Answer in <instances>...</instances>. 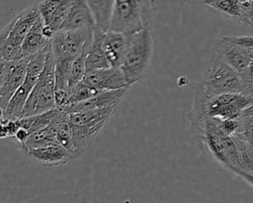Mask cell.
<instances>
[{"mask_svg":"<svg viewBox=\"0 0 253 203\" xmlns=\"http://www.w3.org/2000/svg\"><path fill=\"white\" fill-rule=\"evenodd\" d=\"M190 129L199 150L204 154L231 172L242 170L237 144L233 136H227L220 131L216 119L206 117L191 125Z\"/></svg>","mask_w":253,"mask_h":203,"instance_id":"cell-1","label":"cell"},{"mask_svg":"<svg viewBox=\"0 0 253 203\" xmlns=\"http://www.w3.org/2000/svg\"><path fill=\"white\" fill-rule=\"evenodd\" d=\"M154 0H115L109 30L132 35L150 26Z\"/></svg>","mask_w":253,"mask_h":203,"instance_id":"cell-2","label":"cell"},{"mask_svg":"<svg viewBox=\"0 0 253 203\" xmlns=\"http://www.w3.org/2000/svg\"><path fill=\"white\" fill-rule=\"evenodd\" d=\"M152 54L153 38L150 27L132 34L120 65L129 86L144 77L150 66Z\"/></svg>","mask_w":253,"mask_h":203,"instance_id":"cell-3","label":"cell"},{"mask_svg":"<svg viewBox=\"0 0 253 203\" xmlns=\"http://www.w3.org/2000/svg\"><path fill=\"white\" fill-rule=\"evenodd\" d=\"M54 108L55 63L49 42L43 68L26 101L21 117L41 114Z\"/></svg>","mask_w":253,"mask_h":203,"instance_id":"cell-4","label":"cell"},{"mask_svg":"<svg viewBox=\"0 0 253 203\" xmlns=\"http://www.w3.org/2000/svg\"><path fill=\"white\" fill-rule=\"evenodd\" d=\"M94 29L56 31L50 40L54 61L72 63L91 44Z\"/></svg>","mask_w":253,"mask_h":203,"instance_id":"cell-5","label":"cell"},{"mask_svg":"<svg viewBox=\"0 0 253 203\" xmlns=\"http://www.w3.org/2000/svg\"><path fill=\"white\" fill-rule=\"evenodd\" d=\"M201 84L209 96L226 92H241L239 72L216 54L207 66Z\"/></svg>","mask_w":253,"mask_h":203,"instance_id":"cell-6","label":"cell"},{"mask_svg":"<svg viewBox=\"0 0 253 203\" xmlns=\"http://www.w3.org/2000/svg\"><path fill=\"white\" fill-rule=\"evenodd\" d=\"M47 48L48 45L42 51H39L30 58L27 64L25 79L21 86L13 94L6 108L4 109V118L14 119L21 117L26 101L43 68L47 53Z\"/></svg>","mask_w":253,"mask_h":203,"instance_id":"cell-7","label":"cell"},{"mask_svg":"<svg viewBox=\"0 0 253 203\" xmlns=\"http://www.w3.org/2000/svg\"><path fill=\"white\" fill-rule=\"evenodd\" d=\"M40 15L38 1H36L20 12L11 21V27L2 51L3 60L21 58V47L23 41Z\"/></svg>","mask_w":253,"mask_h":203,"instance_id":"cell-8","label":"cell"},{"mask_svg":"<svg viewBox=\"0 0 253 203\" xmlns=\"http://www.w3.org/2000/svg\"><path fill=\"white\" fill-rule=\"evenodd\" d=\"M253 104V98L242 92H226L208 96L205 101L206 117L238 119L243 110Z\"/></svg>","mask_w":253,"mask_h":203,"instance_id":"cell-9","label":"cell"},{"mask_svg":"<svg viewBox=\"0 0 253 203\" xmlns=\"http://www.w3.org/2000/svg\"><path fill=\"white\" fill-rule=\"evenodd\" d=\"M23 152L35 162L45 167L63 165L74 159L73 154L57 143L25 149Z\"/></svg>","mask_w":253,"mask_h":203,"instance_id":"cell-10","label":"cell"},{"mask_svg":"<svg viewBox=\"0 0 253 203\" xmlns=\"http://www.w3.org/2000/svg\"><path fill=\"white\" fill-rule=\"evenodd\" d=\"M215 54L239 73L253 62L246 49L233 42L230 36L221 37L216 42Z\"/></svg>","mask_w":253,"mask_h":203,"instance_id":"cell-11","label":"cell"},{"mask_svg":"<svg viewBox=\"0 0 253 203\" xmlns=\"http://www.w3.org/2000/svg\"><path fill=\"white\" fill-rule=\"evenodd\" d=\"M82 80L98 91L116 90L129 87L122 69L118 66H111L88 71Z\"/></svg>","mask_w":253,"mask_h":203,"instance_id":"cell-12","label":"cell"},{"mask_svg":"<svg viewBox=\"0 0 253 203\" xmlns=\"http://www.w3.org/2000/svg\"><path fill=\"white\" fill-rule=\"evenodd\" d=\"M30 58L31 57H21L18 59L7 60L4 83L0 93V105L3 109L6 108L13 94L23 83Z\"/></svg>","mask_w":253,"mask_h":203,"instance_id":"cell-13","label":"cell"},{"mask_svg":"<svg viewBox=\"0 0 253 203\" xmlns=\"http://www.w3.org/2000/svg\"><path fill=\"white\" fill-rule=\"evenodd\" d=\"M41 17L53 32L59 30L76 0H37Z\"/></svg>","mask_w":253,"mask_h":203,"instance_id":"cell-14","label":"cell"},{"mask_svg":"<svg viewBox=\"0 0 253 203\" xmlns=\"http://www.w3.org/2000/svg\"><path fill=\"white\" fill-rule=\"evenodd\" d=\"M130 38L131 35L111 30L103 32L102 44L110 66L120 67Z\"/></svg>","mask_w":253,"mask_h":203,"instance_id":"cell-15","label":"cell"},{"mask_svg":"<svg viewBox=\"0 0 253 203\" xmlns=\"http://www.w3.org/2000/svg\"><path fill=\"white\" fill-rule=\"evenodd\" d=\"M96 21L87 0H76L59 30L94 29Z\"/></svg>","mask_w":253,"mask_h":203,"instance_id":"cell-16","label":"cell"},{"mask_svg":"<svg viewBox=\"0 0 253 203\" xmlns=\"http://www.w3.org/2000/svg\"><path fill=\"white\" fill-rule=\"evenodd\" d=\"M129 87H125L116 90H105L100 91L95 96L80 102L78 104L72 105L70 107L60 109L65 113H71L81 110H88V109H96V108H105L113 105H120L121 101L127 93Z\"/></svg>","mask_w":253,"mask_h":203,"instance_id":"cell-17","label":"cell"},{"mask_svg":"<svg viewBox=\"0 0 253 203\" xmlns=\"http://www.w3.org/2000/svg\"><path fill=\"white\" fill-rule=\"evenodd\" d=\"M118 108L119 105H113L105 108L81 110L67 113V117L69 122L76 126H105Z\"/></svg>","mask_w":253,"mask_h":203,"instance_id":"cell-18","label":"cell"},{"mask_svg":"<svg viewBox=\"0 0 253 203\" xmlns=\"http://www.w3.org/2000/svg\"><path fill=\"white\" fill-rule=\"evenodd\" d=\"M43 29L44 22L40 15L23 41L21 47V57H32L48 45L50 39L45 36Z\"/></svg>","mask_w":253,"mask_h":203,"instance_id":"cell-19","label":"cell"},{"mask_svg":"<svg viewBox=\"0 0 253 203\" xmlns=\"http://www.w3.org/2000/svg\"><path fill=\"white\" fill-rule=\"evenodd\" d=\"M103 32V30H100L97 27L94 29L93 39L86 54V72L99 68L111 67L102 44Z\"/></svg>","mask_w":253,"mask_h":203,"instance_id":"cell-20","label":"cell"},{"mask_svg":"<svg viewBox=\"0 0 253 203\" xmlns=\"http://www.w3.org/2000/svg\"><path fill=\"white\" fill-rule=\"evenodd\" d=\"M114 1L115 0H87L95 18L96 27L100 30L108 31L110 28Z\"/></svg>","mask_w":253,"mask_h":203,"instance_id":"cell-21","label":"cell"},{"mask_svg":"<svg viewBox=\"0 0 253 203\" xmlns=\"http://www.w3.org/2000/svg\"><path fill=\"white\" fill-rule=\"evenodd\" d=\"M234 137L242 141L253 152V104L247 107L238 118V129Z\"/></svg>","mask_w":253,"mask_h":203,"instance_id":"cell-22","label":"cell"},{"mask_svg":"<svg viewBox=\"0 0 253 203\" xmlns=\"http://www.w3.org/2000/svg\"><path fill=\"white\" fill-rule=\"evenodd\" d=\"M58 111V108H54L51 110H48L46 112L32 115V116H25V117H19L18 122L20 128H24L28 131V133L31 135L34 132H37L45 126H47L51 120L54 118Z\"/></svg>","mask_w":253,"mask_h":203,"instance_id":"cell-23","label":"cell"},{"mask_svg":"<svg viewBox=\"0 0 253 203\" xmlns=\"http://www.w3.org/2000/svg\"><path fill=\"white\" fill-rule=\"evenodd\" d=\"M205 5L213 9L223 17L238 19L242 6L239 0H205Z\"/></svg>","mask_w":253,"mask_h":203,"instance_id":"cell-24","label":"cell"},{"mask_svg":"<svg viewBox=\"0 0 253 203\" xmlns=\"http://www.w3.org/2000/svg\"><path fill=\"white\" fill-rule=\"evenodd\" d=\"M100 91H98L94 87L88 85L83 80H81L73 88L67 90L68 98H67V104L64 108L70 107V106L78 104L80 102H83V101L95 96ZM64 108H62V109H64Z\"/></svg>","mask_w":253,"mask_h":203,"instance_id":"cell-25","label":"cell"},{"mask_svg":"<svg viewBox=\"0 0 253 203\" xmlns=\"http://www.w3.org/2000/svg\"><path fill=\"white\" fill-rule=\"evenodd\" d=\"M240 74L241 92L253 98V62Z\"/></svg>","mask_w":253,"mask_h":203,"instance_id":"cell-26","label":"cell"},{"mask_svg":"<svg viewBox=\"0 0 253 203\" xmlns=\"http://www.w3.org/2000/svg\"><path fill=\"white\" fill-rule=\"evenodd\" d=\"M237 20L246 27L253 29V2L247 6L242 7L241 14Z\"/></svg>","mask_w":253,"mask_h":203,"instance_id":"cell-27","label":"cell"},{"mask_svg":"<svg viewBox=\"0 0 253 203\" xmlns=\"http://www.w3.org/2000/svg\"><path fill=\"white\" fill-rule=\"evenodd\" d=\"M10 27H11V22L8 23V24L0 31V60H3V59H2V51H3L4 45H5V42H6V39H7L9 30H10Z\"/></svg>","mask_w":253,"mask_h":203,"instance_id":"cell-28","label":"cell"},{"mask_svg":"<svg viewBox=\"0 0 253 203\" xmlns=\"http://www.w3.org/2000/svg\"><path fill=\"white\" fill-rule=\"evenodd\" d=\"M233 173L237 176H239L241 179H243L245 182H247L249 185L253 187V173L250 172H245L241 170H234Z\"/></svg>","mask_w":253,"mask_h":203,"instance_id":"cell-29","label":"cell"},{"mask_svg":"<svg viewBox=\"0 0 253 203\" xmlns=\"http://www.w3.org/2000/svg\"><path fill=\"white\" fill-rule=\"evenodd\" d=\"M6 65H7V60H0V93H1L3 83H4V78H5V73H6Z\"/></svg>","mask_w":253,"mask_h":203,"instance_id":"cell-30","label":"cell"},{"mask_svg":"<svg viewBox=\"0 0 253 203\" xmlns=\"http://www.w3.org/2000/svg\"><path fill=\"white\" fill-rule=\"evenodd\" d=\"M8 138H10L9 132L6 126L5 119H3L0 121V139H8Z\"/></svg>","mask_w":253,"mask_h":203,"instance_id":"cell-31","label":"cell"},{"mask_svg":"<svg viewBox=\"0 0 253 203\" xmlns=\"http://www.w3.org/2000/svg\"><path fill=\"white\" fill-rule=\"evenodd\" d=\"M185 1L190 3V4H193V5H195V4H204L205 3V0H185Z\"/></svg>","mask_w":253,"mask_h":203,"instance_id":"cell-32","label":"cell"},{"mask_svg":"<svg viewBox=\"0 0 253 203\" xmlns=\"http://www.w3.org/2000/svg\"><path fill=\"white\" fill-rule=\"evenodd\" d=\"M239 1H240V3H241V6H242V7L247 6V5H249L250 3L253 2V0H239Z\"/></svg>","mask_w":253,"mask_h":203,"instance_id":"cell-33","label":"cell"}]
</instances>
